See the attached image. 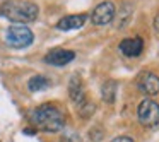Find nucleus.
Masks as SVG:
<instances>
[{"instance_id":"1","label":"nucleus","mask_w":159,"mask_h":142,"mask_svg":"<svg viewBox=\"0 0 159 142\" xmlns=\"http://www.w3.org/2000/svg\"><path fill=\"white\" fill-rule=\"evenodd\" d=\"M29 120L38 130L43 132H62L65 127V115L58 106L52 103H45L41 106L34 108L29 113Z\"/></svg>"},{"instance_id":"2","label":"nucleus","mask_w":159,"mask_h":142,"mask_svg":"<svg viewBox=\"0 0 159 142\" xmlns=\"http://www.w3.org/2000/svg\"><path fill=\"white\" fill-rule=\"evenodd\" d=\"M0 16L14 24H29L39 16V7L33 0H4L0 4Z\"/></svg>"},{"instance_id":"3","label":"nucleus","mask_w":159,"mask_h":142,"mask_svg":"<svg viewBox=\"0 0 159 142\" xmlns=\"http://www.w3.org/2000/svg\"><path fill=\"white\" fill-rule=\"evenodd\" d=\"M5 43H7L11 48H28V46L33 45V41H34V34H33V31L28 28V26L24 24H12L7 28V31H5Z\"/></svg>"},{"instance_id":"4","label":"nucleus","mask_w":159,"mask_h":142,"mask_svg":"<svg viewBox=\"0 0 159 142\" xmlns=\"http://www.w3.org/2000/svg\"><path fill=\"white\" fill-rule=\"evenodd\" d=\"M137 117L144 127H157L159 125V103L154 99H144L137 108Z\"/></svg>"},{"instance_id":"5","label":"nucleus","mask_w":159,"mask_h":142,"mask_svg":"<svg viewBox=\"0 0 159 142\" xmlns=\"http://www.w3.org/2000/svg\"><path fill=\"white\" fill-rule=\"evenodd\" d=\"M115 14H116V5L110 0H104L101 4L94 7L93 14H91V22L94 26H106L115 21Z\"/></svg>"},{"instance_id":"6","label":"nucleus","mask_w":159,"mask_h":142,"mask_svg":"<svg viewBox=\"0 0 159 142\" xmlns=\"http://www.w3.org/2000/svg\"><path fill=\"white\" fill-rule=\"evenodd\" d=\"M137 87L145 96H156L159 94V76L152 70H142L135 79Z\"/></svg>"},{"instance_id":"7","label":"nucleus","mask_w":159,"mask_h":142,"mask_svg":"<svg viewBox=\"0 0 159 142\" xmlns=\"http://www.w3.org/2000/svg\"><path fill=\"white\" fill-rule=\"evenodd\" d=\"M74 58H75V52L65 48H55L50 50L45 55V63H48L52 67H63L67 63H70Z\"/></svg>"},{"instance_id":"8","label":"nucleus","mask_w":159,"mask_h":142,"mask_svg":"<svg viewBox=\"0 0 159 142\" xmlns=\"http://www.w3.org/2000/svg\"><path fill=\"white\" fill-rule=\"evenodd\" d=\"M118 50L123 57H128V58H135L139 57L142 52H144V39L140 36H134V38H125L120 41L118 45Z\"/></svg>"},{"instance_id":"9","label":"nucleus","mask_w":159,"mask_h":142,"mask_svg":"<svg viewBox=\"0 0 159 142\" xmlns=\"http://www.w3.org/2000/svg\"><path fill=\"white\" fill-rule=\"evenodd\" d=\"M69 98L72 99V103L75 104L77 108L82 106L84 103L87 101L86 96V89H84V84L80 80V77L77 74H74L69 80Z\"/></svg>"},{"instance_id":"10","label":"nucleus","mask_w":159,"mask_h":142,"mask_svg":"<svg viewBox=\"0 0 159 142\" xmlns=\"http://www.w3.org/2000/svg\"><path fill=\"white\" fill-rule=\"evenodd\" d=\"M87 14H72V16H65L57 22V29L60 31H74V29H79L86 24Z\"/></svg>"},{"instance_id":"11","label":"nucleus","mask_w":159,"mask_h":142,"mask_svg":"<svg viewBox=\"0 0 159 142\" xmlns=\"http://www.w3.org/2000/svg\"><path fill=\"white\" fill-rule=\"evenodd\" d=\"M132 14H134V5L130 2H123V4L118 7L116 14H115V22H116V28L121 29L130 22Z\"/></svg>"},{"instance_id":"12","label":"nucleus","mask_w":159,"mask_h":142,"mask_svg":"<svg viewBox=\"0 0 159 142\" xmlns=\"http://www.w3.org/2000/svg\"><path fill=\"white\" fill-rule=\"evenodd\" d=\"M116 91H118V84L115 79H108L106 82L101 86V98L106 103H115V98H116Z\"/></svg>"},{"instance_id":"13","label":"nucleus","mask_w":159,"mask_h":142,"mask_svg":"<svg viewBox=\"0 0 159 142\" xmlns=\"http://www.w3.org/2000/svg\"><path fill=\"white\" fill-rule=\"evenodd\" d=\"M48 86H50V80L45 76H33L28 82V89L31 93H39V91L46 89Z\"/></svg>"},{"instance_id":"14","label":"nucleus","mask_w":159,"mask_h":142,"mask_svg":"<svg viewBox=\"0 0 159 142\" xmlns=\"http://www.w3.org/2000/svg\"><path fill=\"white\" fill-rule=\"evenodd\" d=\"M77 111H79V115H80L82 118H91V115L96 111V106H94V103H91V101L87 99L86 103L82 104V106L77 108Z\"/></svg>"},{"instance_id":"15","label":"nucleus","mask_w":159,"mask_h":142,"mask_svg":"<svg viewBox=\"0 0 159 142\" xmlns=\"http://www.w3.org/2000/svg\"><path fill=\"white\" fill-rule=\"evenodd\" d=\"M89 137L93 139V140H101V139H103V130H101L99 127H94V128H91L89 130Z\"/></svg>"},{"instance_id":"16","label":"nucleus","mask_w":159,"mask_h":142,"mask_svg":"<svg viewBox=\"0 0 159 142\" xmlns=\"http://www.w3.org/2000/svg\"><path fill=\"white\" fill-rule=\"evenodd\" d=\"M62 142H80V139H79L77 134L70 132V134H63L62 135Z\"/></svg>"},{"instance_id":"17","label":"nucleus","mask_w":159,"mask_h":142,"mask_svg":"<svg viewBox=\"0 0 159 142\" xmlns=\"http://www.w3.org/2000/svg\"><path fill=\"white\" fill-rule=\"evenodd\" d=\"M111 142H135L132 137H127V135H120V137H116V139H113Z\"/></svg>"},{"instance_id":"18","label":"nucleus","mask_w":159,"mask_h":142,"mask_svg":"<svg viewBox=\"0 0 159 142\" xmlns=\"http://www.w3.org/2000/svg\"><path fill=\"white\" fill-rule=\"evenodd\" d=\"M154 29H156V33H159V12L156 14V17H154Z\"/></svg>"},{"instance_id":"19","label":"nucleus","mask_w":159,"mask_h":142,"mask_svg":"<svg viewBox=\"0 0 159 142\" xmlns=\"http://www.w3.org/2000/svg\"><path fill=\"white\" fill-rule=\"evenodd\" d=\"M24 134H28V135H34V130H29V128H26Z\"/></svg>"}]
</instances>
